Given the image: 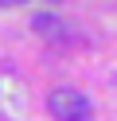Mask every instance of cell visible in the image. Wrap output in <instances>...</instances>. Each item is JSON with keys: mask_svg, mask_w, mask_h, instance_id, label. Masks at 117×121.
<instances>
[{"mask_svg": "<svg viewBox=\"0 0 117 121\" xmlns=\"http://www.w3.org/2000/svg\"><path fill=\"white\" fill-rule=\"evenodd\" d=\"M47 109H51L59 121H90V117H94L90 98H86V94H78V90H70V86L51 90V98H47Z\"/></svg>", "mask_w": 117, "mask_h": 121, "instance_id": "obj_1", "label": "cell"}, {"mask_svg": "<svg viewBox=\"0 0 117 121\" xmlns=\"http://www.w3.org/2000/svg\"><path fill=\"white\" fill-rule=\"evenodd\" d=\"M31 27H35V35H47V39H59L62 27L55 16H47V12H39V16H31Z\"/></svg>", "mask_w": 117, "mask_h": 121, "instance_id": "obj_2", "label": "cell"}, {"mask_svg": "<svg viewBox=\"0 0 117 121\" xmlns=\"http://www.w3.org/2000/svg\"><path fill=\"white\" fill-rule=\"evenodd\" d=\"M8 4H12V0H0V8H8Z\"/></svg>", "mask_w": 117, "mask_h": 121, "instance_id": "obj_3", "label": "cell"}, {"mask_svg": "<svg viewBox=\"0 0 117 121\" xmlns=\"http://www.w3.org/2000/svg\"><path fill=\"white\" fill-rule=\"evenodd\" d=\"M12 4H27V0H12Z\"/></svg>", "mask_w": 117, "mask_h": 121, "instance_id": "obj_4", "label": "cell"}]
</instances>
